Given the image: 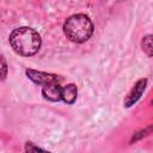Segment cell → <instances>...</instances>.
<instances>
[{"label":"cell","instance_id":"cell-9","mask_svg":"<svg viewBox=\"0 0 153 153\" xmlns=\"http://www.w3.org/2000/svg\"><path fill=\"white\" fill-rule=\"evenodd\" d=\"M1 67H2V73H1V80L4 81L5 78H6V74H7V65H6V61H5V57L1 56Z\"/></svg>","mask_w":153,"mask_h":153},{"label":"cell","instance_id":"cell-3","mask_svg":"<svg viewBox=\"0 0 153 153\" xmlns=\"http://www.w3.org/2000/svg\"><path fill=\"white\" fill-rule=\"evenodd\" d=\"M25 74L36 85L45 86L49 84H60V81H61V78L56 74L47 73V72H42V71H36V69H31V68L26 69Z\"/></svg>","mask_w":153,"mask_h":153},{"label":"cell","instance_id":"cell-11","mask_svg":"<svg viewBox=\"0 0 153 153\" xmlns=\"http://www.w3.org/2000/svg\"><path fill=\"white\" fill-rule=\"evenodd\" d=\"M152 104H153V100H152Z\"/></svg>","mask_w":153,"mask_h":153},{"label":"cell","instance_id":"cell-8","mask_svg":"<svg viewBox=\"0 0 153 153\" xmlns=\"http://www.w3.org/2000/svg\"><path fill=\"white\" fill-rule=\"evenodd\" d=\"M24 149H25V153H50L49 151H45V149L33 145L32 142H26L24 146Z\"/></svg>","mask_w":153,"mask_h":153},{"label":"cell","instance_id":"cell-4","mask_svg":"<svg viewBox=\"0 0 153 153\" xmlns=\"http://www.w3.org/2000/svg\"><path fill=\"white\" fill-rule=\"evenodd\" d=\"M146 86H147V79H146V78L139 79V80L135 82L134 87H133V88L130 90V92L128 93V96L126 97V99H124V102H123V105H124L126 108L133 106V105L141 98V96H142V93H143Z\"/></svg>","mask_w":153,"mask_h":153},{"label":"cell","instance_id":"cell-6","mask_svg":"<svg viewBox=\"0 0 153 153\" xmlns=\"http://www.w3.org/2000/svg\"><path fill=\"white\" fill-rule=\"evenodd\" d=\"M78 97V88L74 84H68L61 90V100L67 104H73Z\"/></svg>","mask_w":153,"mask_h":153},{"label":"cell","instance_id":"cell-10","mask_svg":"<svg viewBox=\"0 0 153 153\" xmlns=\"http://www.w3.org/2000/svg\"><path fill=\"white\" fill-rule=\"evenodd\" d=\"M151 128H152V130H153V127H151Z\"/></svg>","mask_w":153,"mask_h":153},{"label":"cell","instance_id":"cell-7","mask_svg":"<svg viewBox=\"0 0 153 153\" xmlns=\"http://www.w3.org/2000/svg\"><path fill=\"white\" fill-rule=\"evenodd\" d=\"M141 48L145 54L149 57H153V35L148 33L142 37L141 39Z\"/></svg>","mask_w":153,"mask_h":153},{"label":"cell","instance_id":"cell-2","mask_svg":"<svg viewBox=\"0 0 153 153\" xmlns=\"http://www.w3.org/2000/svg\"><path fill=\"white\" fill-rule=\"evenodd\" d=\"M92 20L82 13H76L66 19L63 23V32L66 37L74 43H84L93 35Z\"/></svg>","mask_w":153,"mask_h":153},{"label":"cell","instance_id":"cell-1","mask_svg":"<svg viewBox=\"0 0 153 153\" xmlns=\"http://www.w3.org/2000/svg\"><path fill=\"white\" fill-rule=\"evenodd\" d=\"M10 44L12 49L22 56H32L41 49L39 33L27 26L14 29L10 35Z\"/></svg>","mask_w":153,"mask_h":153},{"label":"cell","instance_id":"cell-5","mask_svg":"<svg viewBox=\"0 0 153 153\" xmlns=\"http://www.w3.org/2000/svg\"><path fill=\"white\" fill-rule=\"evenodd\" d=\"M61 90L60 84H49L42 87V96L49 102H59L61 100Z\"/></svg>","mask_w":153,"mask_h":153}]
</instances>
